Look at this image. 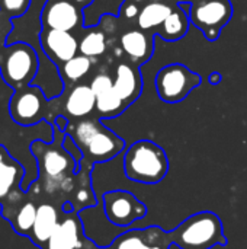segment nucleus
Here are the masks:
<instances>
[{"mask_svg": "<svg viewBox=\"0 0 247 249\" xmlns=\"http://www.w3.org/2000/svg\"><path fill=\"white\" fill-rule=\"evenodd\" d=\"M106 51V36L100 31L87 32L79 42V53L86 57H99Z\"/></svg>", "mask_w": 247, "mask_h": 249, "instance_id": "obj_23", "label": "nucleus"}, {"mask_svg": "<svg viewBox=\"0 0 247 249\" xmlns=\"http://www.w3.org/2000/svg\"><path fill=\"white\" fill-rule=\"evenodd\" d=\"M102 206L106 219L114 226L125 228L147 216V206L125 190L105 193L102 196Z\"/></svg>", "mask_w": 247, "mask_h": 249, "instance_id": "obj_8", "label": "nucleus"}, {"mask_svg": "<svg viewBox=\"0 0 247 249\" xmlns=\"http://www.w3.org/2000/svg\"><path fill=\"white\" fill-rule=\"evenodd\" d=\"M172 7L163 1H150L147 3L138 13L137 23L143 31H148L153 28H159L166 18L172 13Z\"/></svg>", "mask_w": 247, "mask_h": 249, "instance_id": "obj_21", "label": "nucleus"}, {"mask_svg": "<svg viewBox=\"0 0 247 249\" xmlns=\"http://www.w3.org/2000/svg\"><path fill=\"white\" fill-rule=\"evenodd\" d=\"M25 177V168L13 158H9L0 165V204L13 193L22 187Z\"/></svg>", "mask_w": 247, "mask_h": 249, "instance_id": "obj_18", "label": "nucleus"}, {"mask_svg": "<svg viewBox=\"0 0 247 249\" xmlns=\"http://www.w3.org/2000/svg\"><path fill=\"white\" fill-rule=\"evenodd\" d=\"M114 88L125 105H131L143 90V77L134 63H119L114 80Z\"/></svg>", "mask_w": 247, "mask_h": 249, "instance_id": "obj_15", "label": "nucleus"}, {"mask_svg": "<svg viewBox=\"0 0 247 249\" xmlns=\"http://www.w3.org/2000/svg\"><path fill=\"white\" fill-rule=\"evenodd\" d=\"M202 83V77L186 66L173 63L159 70L156 76V89L162 101L176 104L183 101L197 86Z\"/></svg>", "mask_w": 247, "mask_h": 249, "instance_id": "obj_6", "label": "nucleus"}, {"mask_svg": "<svg viewBox=\"0 0 247 249\" xmlns=\"http://www.w3.org/2000/svg\"><path fill=\"white\" fill-rule=\"evenodd\" d=\"M39 20L42 29L71 32L83 23V13L71 0H47Z\"/></svg>", "mask_w": 247, "mask_h": 249, "instance_id": "obj_11", "label": "nucleus"}, {"mask_svg": "<svg viewBox=\"0 0 247 249\" xmlns=\"http://www.w3.org/2000/svg\"><path fill=\"white\" fill-rule=\"evenodd\" d=\"M119 44L122 51L130 57L131 63L138 66L148 61V58L151 57L154 36L151 38L143 29H131L121 35Z\"/></svg>", "mask_w": 247, "mask_h": 249, "instance_id": "obj_17", "label": "nucleus"}, {"mask_svg": "<svg viewBox=\"0 0 247 249\" xmlns=\"http://www.w3.org/2000/svg\"><path fill=\"white\" fill-rule=\"evenodd\" d=\"M172 245L181 249H211L226 247L223 222L213 212H199L185 219L176 229L167 232Z\"/></svg>", "mask_w": 247, "mask_h": 249, "instance_id": "obj_3", "label": "nucleus"}, {"mask_svg": "<svg viewBox=\"0 0 247 249\" xmlns=\"http://www.w3.org/2000/svg\"><path fill=\"white\" fill-rule=\"evenodd\" d=\"M63 146H64V149L74 158V160L80 165V162L83 160V153H82V150H80V147L74 143V140L68 136V134H66L64 136V140H63Z\"/></svg>", "mask_w": 247, "mask_h": 249, "instance_id": "obj_25", "label": "nucleus"}, {"mask_svg": "<svg viewBox=\"0 0 247 249\" xmlns=\"http://www.w3.org/2000/svg\"><path fill=\"white\" fill-rule=\"evenodd\" d=\"M66 134H68L83 153V160L89 165L109 162L124 149L125 142L106 128L100 118H80L70 121Z\"/></svg>", "mask_w": 247, "mask_h": 249, "instance_id": "obj_2", "label": "nucleus"}, {"mask_svg": "<svg viewBox=\"0 0 247 249\" xmlns=\"http://www.w3.org/2000/svg\"><path fill=\"white\" fill-rule=\"evenodd\" d=\"M68 123H70V120L66 115H57L55 120H54V123H52V127H57L60 131L66 133V128H67Z\"/></svg>", "mask_w": 247, "mask_h": 249, "instance_id": "obj_27", "label": "nucleus"}, {"mask_svg": "<svg viewBox=\"0 0 247 249\" xmlns=\"http://www.w3.org/2000/svg\"><path fill=\"white\" fill-rule=\"evenodd\" d=\"M233 15L230 0H198L192 3L189 19L198 26L207 39L214 41L218 38L221 28H224Z\"/></svg>", "mask_w": 247, "mask_h": 249, "instance_id": "obj_9", "label": "nucleus"}, {"mask_svg": "<svg viewBox=\"0 0 247 249\" xmlns=\"http://www.w3.org/2000/svg\"><path fill=\"white\" fill-rule=\"evenodd\" d=\"M0 47H1V45H0Z\"/></svg>", "mask_w": 247, "mask_h": 249, "instance_id": "obj_34", "label": "nucleus"}, {"mask_svg": "<svg viewBox=\"0 0 247 249\" xmlns=\"http://www.w3.org/2000/svg\"><path fill=\"white\" fill-rule=\"evenodd\" d=\"M188 16L189 15L181 7L173 9L166 20L159 26V35L166 41H178L183 38L189 29Z\"/></svg>", "mask_w": 247, "mask_h": 249, "instance_id": "obj_20", "label": "nucleus"}, {"mask_svg": "<svg viewBox=\"0 0 247 249\" xmlns=\"http://www.w3.org/2000/svg\"><path fill=\"white\" fill-rule=\"evenodd\" d=\"M95 242L89 239L83 229L80 213H63V217L42 249H92Z\"/></svg>", "mask_w": 247, "mask_h": 249, "instance_id": "obj_10", "label": "nucleus"}, {"mask_svg": "<svg viewBox=\"0 0 247 249\" xmlns=\"http://www.w3.org/2000/svg\"><path fill=\"white\" fill-rule=\"evenodd\" d=\"M125 177L138 184L154 185L169 172V159L163 147L151 140L132 143L124 155Z\"/></svg>", "mask_w": 247, "mask_h": 249, "instance_id": "obj_4", "label": "nucleus"}, {"mask_svg": "<svg viewBox=\"0 0 247 249\" xmlns=\"http://www.w3.org/2000/svg\"><path fill=\"white\" fill-rule=\"evenodd\" d=\"M32 0H0V45H4L12 32V20L23 16Z\"/></svg>", "mask_w": 247, "mask_h": 249, "instance_id": "obj_19", "label": "nucleus"}, {"mask_svg": "<svg viewBox=\"0 0 247 249\" xmlns=\"http://www.w3.org/2000/svg\"><path fill=\"white\" fill-rule=\"evenodd\" d=\"M90 88L96 96V112L98 118H115L121 115L127 105L116 93L114 88V80L108 73H98L90 82Z\"/></svg>", "mask_w": 247, "mask_h": 249, "instance_id": "obj_13", "label": "nucleus"}, {"mask_svg": "<svg viewBox=\"0 0 247 249\" xmlns=\"http://www.w3.org/2000/svg\"><path fill=\"white\" fill-rule=\"evenodd\" d=\"M132 1H135V3H140V1H144V0H132Z\"/></svg>", "mask_w": 247, "mask_h": 249, "instance_id": "obj_32", "label": "nucleus"}, {"mask_svg": "<svg viewBox=\"0 0 247 249\" xmlns=\"http://www.w3.org/2000/svg\"><path fill=\"white\" fill-rule=\"evenodd\" d=\"M151 1H162V0H151Z\"/></svg>", "mask_w": 247, "mask_h": 249, "instance_id": "obj_33", "label": "nucleus"}, {"mask_svg": "<svg viewBox=\"0 0 247 249\" xmlns=\"http://www.w3.org/2000/svg\"><path fill=\"white\" fill-rule=\"evenodd\" d=\"M61 216H63L61 207H58L57 204L49 201L38 203L36 219L28 239H31V242L39 249L44 248L49 241L51 235L54 233L55 228L58 226Z\"/></svg>", "mask_w": 247, "mask_h": 249, "instance_id": "obj_14", "label": "nucleus"}, {"mask_svg": "<svg viewBox=\"0 0 247 249\" xmlns=\"http://www.w3.org/2000/svg\"><path fill=\"white\" fill-rule=\"evenodd\" d=\"M60 76L64 82V85H71L83 79L92 69V58L86 57L83 54H77L64 64L58 67Z\"/></svg>", "mask_w": 247, "mask_h": 249, "instance_id": "obj_22", "label": "nucleus"}, {"mask_svg": "<svg viewBox=\"0 0 247 249\" xmlns=\"http://www.w3.org/2000/svg\"><path fill=\"white\" fill-rule=\"evenodd\" d=\"M92 249H114V248H112V245H109V247H98V245L95 244V245L92 247Z\"/></svg>", "mask_w": 247, "mask_h": 249, "instance_id": "obj_31", "label": "nucleus"}, {"mask_svg": "<svg viewBox=\"0 0 247 249\" xmlns=\"http://www.w3.org/2000/svg\"><path fill=\"white\" fill-rule=\"evenodd\" d=\"M9 158H12V156H10V153L7 152V149H6L3 144H0V165H1L3 162H6Z\"/></svg>", "mask_w": 247, "mask_h": 249, "instance_id": "obj_28", "label": "nucleus"}, {"mask_svg": "<svg viewBox=\"0 0 247 249\" xmlns=\"http://www.w3.org/2000/svg\"><path fill=\"white\" fill-rule=\"evenodd\" d=\"M122 12H124V15H125L127 19H132V18L138 16V13H140V10H138L135 1H134V3H125Z\"/></svg>", "mask_w": 247, "mask_h": 249, "instance_id": "obj_26", "label": "nucleus"}, {"mask_svg": "<svg viewBox=\"0 0 247 249\" xmlns=\"http://www.w3.org/2000/svg\"><path fill=\"white\" fill-rule=\"evenodd\" d=\"M77 7H80L82 10L84 9V7H87V6H90L92 3H93V0H71Z\"/></svg>", "mask_w": 247, "mask_h": 249, "instance_id": "obj_29", "label": "nucleus"}, {"mask_svg": "<svg viewBox=\"0 0 247 249\" xmlns=\"http://www.w3.org/2000/svg\"><path fill=\"white\" fill-rule=\"evenodd\" d=\"M143 249H170L172 244L167 238V232L160 226H148L140 229Z\"/></svg>", "mask_w": 247, "mask_h": 249, "instance_id": "obj_24", "label": "nucleus"}, {"mask_svg": "<svg viewBox=\"0 0 247 249\" xmlns=\"http://www.w3.org/2000/svg\"><path fill=\"white\" fill-rule=\"evenodd\" d=\"M48 104V98L42 89L36 85H29L13 90L9 102V112L16 124L29 127L39 123L42 118H47L45 109Z\"/></svg>", "mask_w": 247, "mask_h": 249, "instance_id": "obj_7", "label": "nucleus"}, {"mask_svg": "<svg viewBox=\"0 0 247 249\" xmlns=\"http://www.w3.org/2000/svg\"><path fill=\"white\" fill-rule=\"evenodd\" d=\"M39 44L44 54L60 67L79 53V42L71 32L58 29H41Z\"/></svg>", "mask_w": 247, "mask_h": 249, "instance_id": "obj_12", "label": "nucleus"}, {"mask_svg": "<svg viewBox=\"0 0 247 249\" xmlns=\"http://www.w3.org/2000/svg\"><path fill=\"white\" fill-rule=\"evenodd\" d=\"M208 80H210V83H213V85H218V83H220V80H221V74H220V73H217V71H214V73H211V74H210Z\"/></svg>", "mask_w": 247, "mask_h": 249, "instance_id": "obj_30", "label": "nucleus"}, {"mask_svg": "<svg viewBox=\"0 0 247 249\" xmlns=\"http://www.w3.org/2000/svg\"><path fill=\"white\" fill-rule=\"evenodd\" d=\"M96 108V96L90 85L80 83L73 86L64 101V114L67 118L80 120L90 115Z\"/></svg>", "mask_w": 247, "mask_h": 249, "instance_id": "obj_16", "label": "nucleus"}, {"mask_svg": "<svg viewBox=\"0 0 247 249\" xmlns=\"http://www.w3.org/2000/svg\"><path fill=\"white\" fill-rule=\"evenodd\" d=\"M39 70V57L26 42H13L0 47V73L13 90L35 82Z\"/></svg>", "mask_w": 247, "mask_h": 249, "instance_id": "obj_5", "label": "nucleus"}, {"mask_svg": "<svg viewBox=\"0 0 247 249\" xmlns=\"http://www.w3.org/2000/svg\"><path fill=\"white\" fill-rule=\"evenodd\" d=\"M52 133L54 137L51 142L35 140L29 147L38 165V178L28 188H32L39 196L44 194L51 198L61 197L64 203L76 185L80 165L63 146L66 133L57 127L52 128Z\"/></svg>", "mask_w": 247, "mask_h": 249, "instance_id": "obj_1", "label": "nucleus"}]
</instances>
